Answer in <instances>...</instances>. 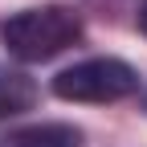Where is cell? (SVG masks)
I'll return each instance as SVG.
<instances>
[{"label":"cell","instance_id":"5","mask_svg":"<svg viewBox=\"0 0 147 147\" xmlns=\"http://www.w3.org/2000/svg\"><path fill=\"white\" fill-rule=\"evenodd\" d=\"M139 29L147 33V4H143V12H139Z\"/></svg>","mask_w":147,"mask_h":147},{"label":"cell","instance_id":"2","mask_svg":"<svg viewBox=\"0 0 147 147\" xmlns=\"http://www.w3.org/2000/svg\"><path fill=\"white\" fill-rule=\"evenodd\" d=\"M135 90H139V74L123 57H90L53 78V94L65 102H119L131 98Z\"/></svg>","mask_w":147,"mask_h":147},{"label":"cell","instance_id":"1","mask_svg":"<svg viewBox=\"0 0 147 147\" xmlns=\"http://www.w3.org/2000/svg\"><path fill=\"white\" fill-rule=\"evenodd\" d=\"M0 37L12 57L21 61H49L61 49H69L82 37V16L65 8V4H41V8H25L8 16L0 25Z\"/></svg>","mask_w":147,"mask_h":147},{"label":"cell","instance_id":"3","mask_svg":"<svg viewBox=\"0 0 147 147\" xmlns=\"http://www.w3.org/2000/svg\"><path fill=\"white\" fill-rule=\"evenodd\" d=\"M0 147H82V131L69 123H33L21 131H8Z\"/></svg>","mask_w":147,"mask_h":147},{"label":"cell","instance_id":"4","mask_svg":"<svg viewBox=\"0 0 147 147\" xmlns=\"http://www.w3.org/2000/svg\"><path fill=\"white\" fill-rule=\"evenodd\" d=\"M33 102H37V82L29 78V74H21V69L0 65V119L21 115V110H29Z\"/></svg>","mask_w":147,"mask_h":147}]
</instances>
